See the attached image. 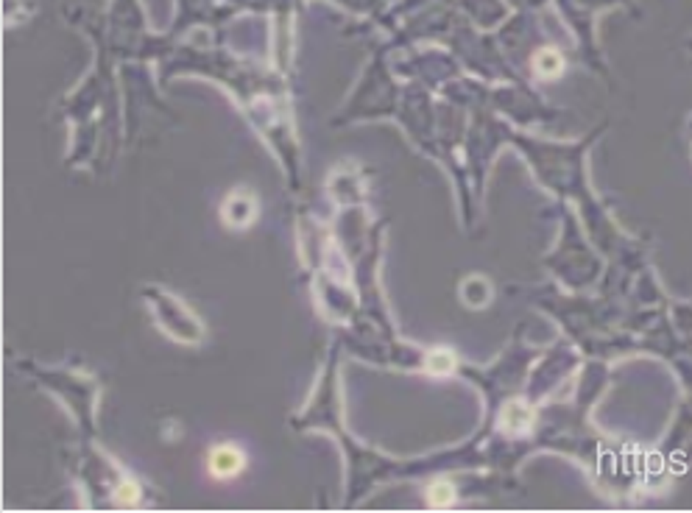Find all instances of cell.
Here are the masks:
<instances>
[{"label": "cell", "mask_w": 692, "mask_h": 513, "mask_svg": "<svg viewBox=\"0 0 692 513\" xmlns=\"http://www.w3.org/2000/svg\"><path fill=\"white\" fill-rule=\"evenodd\" d=\"M561 67H564V59H561L559 50H552V48H541L533 56V70H536V76H541V79H556L559 72H561Z\"/></svg>", "instance_id": "7a4b0ae2"}, {"label": "cell", "mask_w": 692, "mask_h": 513, "mask_svg": "<svg viewBox=\"0 0 692 513\" xmlns=\"http://www.w3.org/2000/svg\"><path fill=\"white\" fill-rule=\"evenodd\" d=\"M206 474L215 483H229L235 477H240L246 472V455L238 444H215L210 452H206Z\"/></svg>", "instance_id": "6da1fadb"}, {"label": "cell", "mask_w": 692, "mask_h": 513, "mask_svg": "<svg viewBox=\"0 0 692 513\" xmlns=\"http://www.w3.org/2000/svg\"><path fill=\"white\" fill-rule=\"evenodd\" d=\"M425 499H427V505H433V507H447V505L455 502V491H452L450 483H433V485L425 491Z\"/></svg>", "instance_id": "3957f363"}, {"label": "cell", "mask_w": 692, "mask_h": 513, "mask_svg": "<svg viewBox=\"0 0 692 513\" xmlns=\"http://www.w3.org/2000/svg\"><path fill=\"white\" fill-rule=\"evenodd\" d=\"M140 488H137L134 483H123L120 488H117V494H115V502L117 505H134L137 499H140V494H137Z\"/></svg>", "instance_id": "277c9868"}]
</instances>
